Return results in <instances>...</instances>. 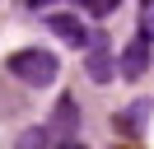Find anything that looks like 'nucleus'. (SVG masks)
<instances>
[{
  "instance_id": "2",
  "label": "nucleus",
  "mask_w": 154,
  "mask_h": 149,
  "mask_svg": "<svg viewBox=\"0 0 154 149\" xmlns=\"http://www.w3.org/2000/svg\"><path fill=\"white\" fill-rule=\"evenodd\" d=\"M84 70L94 74L98 84H107L122 65H112V42H107V33H94L89 37V47H84Z\"/></svg>"
},
{
  "instance_id": "6",
  "label": "nucleus",
  "mask_w": 154,
  "mask_h": 149,
  "mask_svg": "<svg viewBox=\"0 0 154 149\" xmlns=\"http://www.w3.org/2000/svg\"><path fill=\"white\" fill-rule=\"evenodd\" d=\"M75 121H79V112H75V98H61L56 102V117H51V135H70V130H75Z\"/></svg>"
},
{
  "instance_id": "8",
  "label": "nucleus",
  "mask_w": 154,
  "mask_h": 149,
  "mask_svg": "<svg viewBox=\"0 0 154 149\" xmlns=\"http://www.w3.org/2000/svg\"><path fill=\"white\" fill-rule=\"evenodd\" d=\"M140 37H154V0H140Z\"/></svg>"
},
{
  "instance_id": "11",
  "label": "nucleus",
  "mask_w": 154,
  "mask_h": 149,
  "mask_svg": "<svg viewBox=\"0 0 154 149\" xmlns=\"http://www.w3.org/2000/svg\"><path fill=\"white\" fill-rule=\"evenodd\" d=\"M122 149H131V144H122Z\"/></svg>"
},
{
  "instance_id": "5",
  "label": "nucleus",
  "mask_w": 154,
  "mask_h": 149,
  "mask_svg": "<svg viewBox=\"0 0 154 149\" xmlns=\"http://www.w3.org/2000/svg\"><path fill=\"white\" fill-rule=\"evenodd\" d=\"M145 121H149V102H131L126 112H117V121H112V126L122 130V135H140V130H145Z\"/></svg>"
},
{
  "instance_id": "10",
  "label": "nucleus",
  "mask_w": 154,
  "mask_h": 149,
  "mask_svg": "<svg viewBox=\"0 0 154 149\" xmlns=\"http://www.w3.org/2000/svg\"><path fill=\"white\" fill-rule=\"evenodd\" d=\"M61 149H89V144H79V140H66V144H61Z\"/></svg>"
},
{
  "instance_id": "7",
  "label": "nucleus",
  "mask_w": 154,
  "mask_h": 149,
  "mask_svg": "<svg viewBox=\"0 0 154 149\" xmlns=\"http://www.w3.org/2000/svg\"><path fill=\"white\" fill-rule=\"evenodd\" d=\"M47 140H51V130H38V126H28L19 140H14V149H47Z\"/></svg>"
},
{
  "instance_id": "4",
  "label": "nucleus",
  "mask_w": 154,
  "mask_h": 149,
  "mask_svg": "<svg viewBox=\"0 0 154 149\" xmlns=\"http://www.w3.org/2000/svg\"><path fill=\"white\" fill-rule=\"evenodd\" d=\"M117 65H122V74H126V79H135V74H145V70H149V37H131Z\"/></svg>"
},
{
  "instance_id": "1",
  "label": "nucleus",
  "mask_w": 154,
  "mask_h": 149,
  "mask_svg": "<svg viewBox=\"0 0 154 149\" xmlns=\"http://www.w3.org/2000/svg\"><path fill=\"white\" fill-rule=\"evenodd\" d=\"M5 70H10L14 79L33 84V89H47V84L61 74V61L47 51V47H23V51H14L10 61H5Z\"/></svg>"
},
{
  "instance_id": "3",
  "label": "nucleus",
  "mask_w": 154,
  "mask_h": 149,
  "mask_svg": "<svg viewBox=\"0 0 154 149\" xmlns=\"http://www.w3.org/2000/svg\"><path fill=\"white\" fill-rule=\"evenodd\" d=\"M47 28H51L66 47H89V37H94V33H84V23H79L75 14H47Z\"/></svg>"
},
{
  "instance_id": "9",
  "label": "nucleus",
  "mask_w": 154,
  "mask_h": 149,
  "mask_svg": "<svg viewBox=\"0 0 154 149\" xmlns=\"http://www.w3.org/2000/svg\"><path fill=\"white\" fill-rule=\"evenodd\" d=\"M84 5H89V14L103 19V14H112V9H117V0H84Z\"/></svg>"
}]
</instances>
